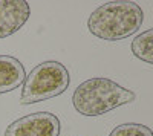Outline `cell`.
I'll return each mask as SVG.
<instances>
[{
  "mask_svg": "<svg viewBox=\"0 0 153 136\" xmlns=\"http://www.w3.org/2000/svg\"><path fill=\"white\" fill-rule=\"evenodd\" d=\"M135 92L109 78H91L83 81L72 95L74 109L83 116H100L113 109L135 101Z\"/></svg>",
  "mask_w": 153,
  "mask_h": 136,
  "instance_id": "obj_2",
  "label": "cell"
},
{
  "mask_svg": "<svg viewBox=\"0 0 153 136\" xmlns=\"http://www.w3.org/2000/svg\"><path fill=\"white\" fill-rule=\"evenodd\" d=\"M132 54L147 64H153V29L138 34L132 41Z\"/></svg>",
  "mask_w": 153,
  "mask_h": 136,
  "instance_id": "obj_7",
  "label": "cell"
},
{
  "mask_svg": "<svg viewBox=\"0 0 153 136\" xmlns=\"http://www.w3.org/2000/svg\"><path fill=\"white\" fill-rule=\"evenodd\" d=\"M29 16L31 8L25 0H0V38L19 32Z\"/></svg>",
  "mask_w": 153,
  "mask_h": 136,
  "instance_id": "obj_5",
  "label": "cell"
},
{
  "mask_svg": "<svg viewBox=\"0 0 153 136\" xmlns=\"http://www.w3.org/2000/svg\"><path fill=\"white\" fill-rule=\"evenodd\" d=\"M61 124L51 112H35L16 119L6 127L5 136H60Z\"/></svg>",
  "mask_w": 153,
  "mask_h": 136,
  "instance_id": "obj_4",
  "label": "cell"
},
{
  "mask_svg": "<svg viewBox=\"0 0 153 136\" xmlns=\"http://www.w3.org/2000/svg\"><path fill=\"white\" fill-rule=\"evenodd\" d=\"M144 21V12L138 3L115 0L100 5L87 18V29L97 38L118 41L138 32Z\"/></svg>",
  "mask_w": 153,
  "mask_h": 136,
  "instance_id": "obj_1",
  "label": "cell"
},
{
  "mask_svg": "<svg viewBox=\"0 0 153 136\" xmlns=\"http://www.w3.org/2000/svg\"><path fill=\"white\" fill-rule=\"evenodd\" d=\"M26 72L22 61L12 55H0V95L16 90L23 84Z\"/></svg>",
  "mask_w": 153,
  "mask_h": 136,
  "instance_id": "obj_6",
  "label": "cell"
},
{
  "mask_svg": "<svg viewBox=\"0 0 153 136\" xmlns=\"http://www.w3.org/2000/svg\"><path fill=\"white\" fill-rule=\"evenodd\" d=\"M109 136H153V132L150 127L136 124V122H127L115 127Z\"/></svg>",
  "mask_w": 153,
  "mask_h": 136,
  "instance_id": "obj_8",
  "label": "cell"
},
{
  "mask_svg": "<svg viewBox=\"0 0 153 136\" xmlns=\"http://www.w3.org/2000/svg\"><path fill=\"white\" fill-rule=\"evenodd\" d=\"M69 84L71 75L66 66L58 61H43L25 78L19 103L22 106H29L51 100L65 93Z\"/></svg>",
  "mask_w": 153,
  "mask_h": 136,
  "instance_id": "obj_3",
  "label": "cell"
}]
</instances>
